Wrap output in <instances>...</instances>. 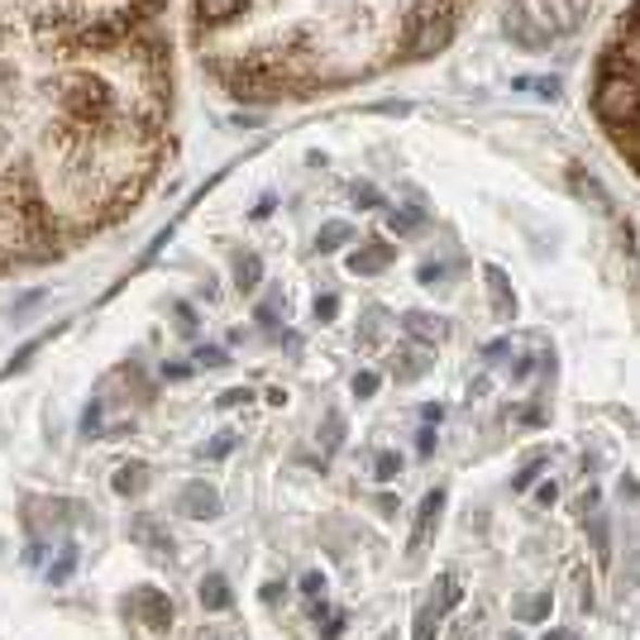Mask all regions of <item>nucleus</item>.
<instances>
[{"mask_svg":"<svg viewBox=\"0 0 640 640\" xmlns=\"http://www.w3.org/2000/svg\"><path fill=\"white\" fill-rule=\"evenodd\" d=\"M301 593H306V598H325V578L321 574H306V578H301Z\"/></svg>","mask_w":640,"mask_h":640,"instance_id":"aec40b11","label":"nucleus"},{"mask_svg":"<svg viewBox=\"0 0 640 640\" xmlns=\"http://www.w3.org/2000/svg\"><path fill=\"white\" fill-rule=\"evenodd\" d=\"M593 101H598V120L607 125V135L622 143V153H631L640 163V0L626 10L617 39L602 53Z\"/></svg>","mask_w":640,"mask_h":640,"instance_id":"f257e3e1","label":"nucleus"},{"mask_svg":"<svg viewBox=\"0 0 640 640\" xmlns=\"http://www.w3.org/2000/svg\"><path fill=\"white\" fill-rule=\"evenodd\" d=\"M540 640H574V636H569V631H545Z\"/></svg>","mask_w":640,"mask_h":640,"instance_id":"a878e982","label":"nucleus"},{"mask_svg":"<svg viewBox=\"0 0 640 640\" xmlns=\"http://www.w3.org/2000/svg\"><path fill=\"white\" fill-rule=\"evenodd\" d=\"M378 640H397V631H382V636H378Z\"/></svg>","mask_w":640,"mask_h":640,"instance_id":"bb28decb","label":"nucleus"},{"mask_svg":"<svg viewBox=\"0 0 640 640\" xmlns=\"http://www.w3.org/2000/svg\"><path fill=\"white\" fill-rule=\"evenodd\" d=\"M335 311H340V297H321L316 301V321H335Z\"/></svg>","mask_w":640,"mask_h":640,"instance_id":"412c9836","label":"nucleus"},{"mask_svg":"<svg viewBox=\"0 0 640 640\" xmlns=\"http://www.w3.org/2000/svg\"><path fill=\"white\" fill-rule=\"evenodd\" d=\"M440 622H444V612L435 607V602H426V607L416 612V631H412V640H435V636H440Z\"/></svg>","mask_w":640,"mask_h":640,"instance_id":"9b49d317","label":"nucleus"},{"mask_svg":"<svg viewBox=\"0 0 640 640\" xmlns=\"http://www.w3.org/2000/svg\"><path fill=\"white\" fill-rule=\"evenodd\" d=\"M588 530H593V550L607 560V516L602 512H588Z\"/></svg>","mask_w":640,"mask_h":640,"instance_id":"dca6fc26","label":"nucleus"},{"mask_svg":"<svg viewBox=\"0 0 640 640\" xmlns=\"http://www.w3.org/2000/svg\"><path fill=\"white\" fill-rule=\"evenodd\" d=\"M435 588H440V593H435L430 602H435L440 612L459 607V598H464V588H459V574H440V583H435Z\"/></svg>","mask_w":640,"mask_h":640,"instance_id":"ddd939ff","label":"nucleus"},{"mask_svg":"<svg viewBox=\"0 0 640 640\" xmlns=\"http://www.w3.org/2000/svg\"><path fill=\"white\" fill-rule=\"evenodd\" d=\"M378 392V373H359L354 378V397H373Z\"/></svg>","mask_w":640,"mask_h":640,"instance_id":"6ab92c4d","label":"nucleus"},{"mask_svg":"<svg viewBox=\"0 0 640 640\" xmlns=\"http://www.w3.org/2000/svg\"><path fill=\"white\" fill-rule=\"evenodd\" d=\"M392 259H397V249H392V244H364V249L354 253V259H349V273L373 277V273H382V268H388Z\"/></svg>","mask_w":640,"mask_h":640,"instance_id":"39448f33","label":"nucleus"},{"mask_svg":"<svg viewBox=\"0 0 640 640\" xmlns=\"http://www.w3.org/2000/svg\"><path fill=\"white\" fill-rule=\"evenodd\" d=\"M197 598H201V607H206V612H229V607H235V593H229V578L225 574H206V578H201Z\"/></svg>","mask_w":640,"mask_h":640,"instance_id":"423d86ee","label":"nucleus"},{"mask_svg":"<svg viewBox=\"0 0 640 640\" xmlns=\"http://www.w3.org/2000/svg\"><path fill=\"white\" fill-rule=\"evenodd\" d=\"M197 359H201V364H206V368H221V364H225V349H215V344H206V349H201V354H197Z\"/></svg>","mask_w":640,"mask_h":640,"instance_id":"5701e85b","label":"nucleus"},{"mask_svg":"<svg viewBox=\"0 0 640 640\" xmlns=\"http://www.w3.org/2000/svg\"><path fill=\"white\" fill-rule=\"evenodd\" d=\"M229 450H235V435H221L215 444H206V459H225Z\"/></svg>","mask_w":640,"mask_h":640,"instance_id":"4be33fe9","label":"nucleus"},{"mask_svg":"<svg viewBox=\"0 0 640 640\" xmlns=\"http://www.w3.org/2000/svg\"><path fill=\"white\" fill-rule=\"evenodd\" d=\"M540 468H545V459H530V464L522 468V474H516V478H512V492H526V488H530V482H536V478H540Z\"/></svg>","mask_w":640,"mask_h":640,"instance_id":"a211bd4d","label":"nucleus"},{"mask_svg":"<svg viewBox=\"0 0 640 640\" xmlns=\"http://www.w3.org/2000/svg\"><path fill=\"white\" fill-rule=\"evenodd\" d=\"M354 239V225H344V221H325L321 225V235H316V244H321V253H335L340 244H349Z\"/></svg>","mask_w":640,"mask_h":640,"instance_id":"9d476101","label":"nucleus"},{"mask_svg":"<svg viewBox=\"0 0 640 640\" xmlns=\"http://www.w3.org/2000/svg\"><path fill=\"white\" fill-rule=\"evenodd\" d=\"M72 569H77V550H63V560H58L53 569H48V583H67Z\"/></svg>","mask_w":640,"mask_h":640,"instance_id":"f3484780","label":"nucleus"},{"mask_svg":"<svg viewBox=\"0 0 640 640\" xmlns=\"http://www.w3.org/2000/svg\"><path fill=\"white\" fill-rule=\"evenodd\" d=\"M177 512L191 516V522H211V516H221V492L211 482H187L177 492Z\"/></svg>","mask_w":640,"mask_h":640,"instance_id":"7ed1b4c3","label":"nucleus"},{"mask_svg":"<svg viewBox=\"0 0 640 640\" xmlns=\"http://www.w3.org/2000/svg\"><path fill=\"white\" fill-rule=\"evenodd\" d=\"M263 283V259H259V253H235V287H239V292H253V287H259Z\"/></svg>","mask_w":640,"mask_h":640,"instance_id":"6e6552de","label":"nucleus"},{"mask_svg":"<svg viewBox=\"0 0 640 640\" xmlns=\"http://www.w3.org/2000/svg\"><path fill=\"white\" fill-rule=\"evenodd\" d=\"M550 607H554V598H550V593H536V598H522L512 612H516V622L536 626V622H545V617H550Z\"/></svg>","mask_w":640,"mask_h":640,"instance_id":"1a4fd4ad","label":"nucleus"},{"mask_svg":"<svg viewBox=\"0 0 640 640\" xmlns=\"http://www.w3.org/2000/svg\"><path fill=\"white\" fill-rule=\"evenodd\" d=\"M129 540H139V545L153 554H173V536H167L159 522H149V516H139V522L129 526Z\"/></svg>","mask_w":640,"mask_h":640,"instance_id":"0eeeda50","label":"nucleus"},{"mask_svg":"<svg viewBox=\"0 0 640 640\" xmlns=\"http://www.w3.org/2000/svg\"><path fill=\"white\" fill-rule=\"evenodd\" d=\"M397 474H402V454H392V450H382L378 459H373V478H378V482H392Z\"/></svg>","mask_w":640,"mask_h":640,"instance_id":"4468645a","label":"nucleus"},{"mask_svg":"<svg viewBox=\"0 0 640 640\" xmlns=\"http://www.w3.org/2000/svg\"><path fill=\"white\" fill-rule=\"evenodd\" d=\"M554 498H560V488H554V482H545V488H540V492H536V502H540V506H550Z\"/></svg>","mask_w":640,"mask_h":640,"instance_id":"393cba45","label":"nucleus"},{"mask_svg":"<svg viewBox=\"0 0 640 640\" xmlns=\"http://www.w3.org/2000/svg\"><path fill=\"white\" fill-rule=\"evenodd\" d=\"M143 482H149V478H143V464H125L115 474V492H120V498H135V492H143Z\"/></svg>","mask_w":640,"mask_h":640,"instance_id":"f8f14e48","label":"nucleus"},{"mask_svg":"<svg viewBox=\"0 0 640 640\" xmlns=\"http://www.w3.org/2000/svg\"><path fill=\"white\" fill-rule=\"evenodd\" d=\"M120 607H125V617H135L139 626H149V631H167V626H173V602H167L159 588H135V593L120 602Z\"/></svg>","mask_w":640,"mask_h":640,"instance_id":"f03ea898","label":"nucleus"},{"mask_svg":"<svg viewBox=\"0 0 640 640\" xmlns=\"http://www.w3.org/2000/svg\"><path fill=\"white\" fill-rule=\"evenodd\" d=\"M440 506H444V492H440V488L426 492V502H421V512H416V526H412V554L426 550L430 530L440 526Z\"/></svg>","mask_w":640,"mask_h":640,"instance_id":"20e7f679","label":"nucleus"},{"mask_svg":"<svg viewBox=\"0 0 640 640\" xmlns=\"http://www.w3.org/2000/svg\"><path fill=\"white\" fill-rule=\"evenodd\" d=\"M344 440V416L340 412H325V454H335Z\"/></svg>","mask_w":640,"mask_h":640,"instance_id":"2eb2a0df","label":"nucleus"},{"mask_svg":"<svg viewBox=\"0 0 640 640\" xmlns=\"http://www.w3.org/2000/svg\"><path fill=\"white\" fill-rule=\"evenodd\" d=\"M340 631H344V617H330V622H325V626H321V636H325V640H335V636H340Z\"/></svg>","mask_w":640,"mask_h":640,"instance_id":"b1692460","label":"nucleus"}]
</instances>
